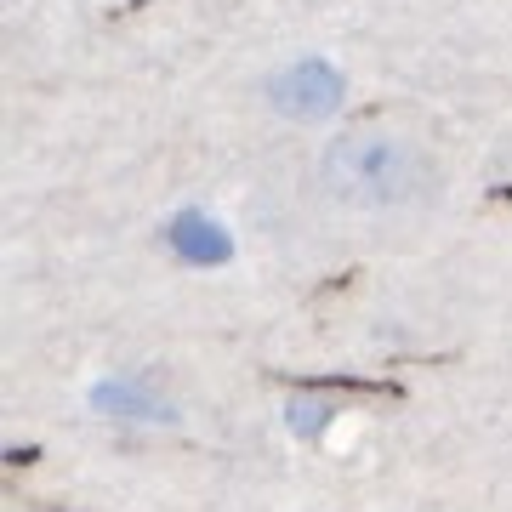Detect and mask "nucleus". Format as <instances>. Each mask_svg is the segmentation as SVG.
Segmentation results:
<instances>
[{
  "instance_id": "nucleus-1",
  "label": "nucleus",
  "mask_w": 512,
  "mask_h": 512,
  "mask_svg": "<svg viewBox=\"0 0 512 512\" xmlns=\"http://www.w3.org/2000/svg\"><path fill=\"white\" fill-rule=\"evenodd\" d=\"M319 177L353 211H399L433 194V160L393 131H342L319 160Z\"/></svg>"
},
{
  "instance_id": "nucleus-2",
  "label": "nucleus",
  "mask_w": 512,
  "mask_h": 512,
  "mask_svg": "<svg viewBox=\"0 0 512 512\" xmlns=\"http://www.w3.org/2000/svg\"><path fill=\"white\" fill-rule=\"evenodd\" d=\"M274 103L285 114H296V120H325L342 103V80L325 63H296V69H285L274 80Z\"/></svg>"
},
{
  "instance_id": "nucleus-3",
  "label": "nucleus",
  "mask_w": 512,
  "mask_h": 512,
  "mask_svg": "<svg viewBox=\"0 0 512 512\" xmlns=\"http://www.w3.org/2000/svg\"><path fill=\"white\" fill-rule=\"evenodd\" d=\"M171 239H177V251L194 256V262H217V256H228V234H222L211 217H183L177 228H171Z\"/></svg>"
}]
</instances>
